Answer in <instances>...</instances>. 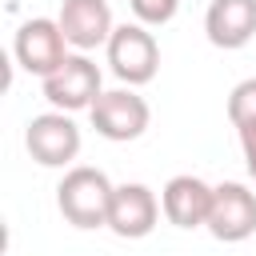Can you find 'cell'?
I'll use <instances>...</instances> for the list:
<instances>
[{"instance_id": "6da1fadb", "label": "cell", "mask_w": 256, "mask_h": 256, "mask_svg": "<svg viewBox=\"0 0 256 256\" xmlns=\"http://www.w3.org/2000/svg\"><path fill=\"white\" fill-rule=\"evenodd\" d=\"M112 180L108 172L92 168V164H72L64 172V180L56 184V208L60 216L80 228V232H92V228H108V204H112Z\"/></svg>"}, {"instance_id": "7a4b0ae2", "label": "cell", "mask_w": 256, "mask_h": 256, "mask_svg": "<svg viewBox=\"0 0 256 256\" xmlns=\"http://www.w3.org/2000/svg\"><path fill=\"white\" fill-rule=\"evenodd\" d=\"M104 56H108L112 76L128 88H140V84L156 80V72H160V44H156L152 28L140 20L116 24L108 44H104Z\"/></svg>"}, {"instance_id": "3957f363", "label": "cell", "mask_w": 256, "mask_h": 256, "mask_svg": "<svg viewBox=\"0 0 256 256\" xmlns=\"http://www.w3.org/2000/svg\"><path fill=\"white\" fill-rule=\"evenodd\" d=\"M88 120H92L96 136H104L112 144H128V140H140L148 132L152 108L136 88L120 84V88H104L96 96V104L88 108Z\"/></svg>"}, {"instance_id": "277c9868", "label": "cell", "mask_w": 256, "mask_h": 256, "mask_svg": "<svg viewBox=\"0 0 256 256\" xmlns=\"http://www.w3.org/2000/svg\"><path fill=\"white\" fill-rule=\"evenodd\" d=\"M12 60L28 72V76H52L64 60H68V36L60 28V20L52 16H32L16 28L12 36Z\"/></svg>"}, {"instance_id": "5b68a950", "label": "cell", "mask_w": 256, "mask_h": 256, "mask_svg": "<svg viewBox=\"0 0 256 256\" xmlns=\"http://www.w3.org/2000/svg\"><path fill=\"white\" fill-rule=\"evenodd\" d=\"M44 100L60 112H88L96 104V96L104 92V76L96 68V60L88 52H68V60L40 80Z\"/></svg>"}, {"instance_id": "8992f818", "label": "cell", "mask_w": 256, "mask_h": 256, "mask_svg": "<svg viewBox=\"0 0 256 256\" xmlns=\"http://www.w3.org/2000/svg\"><path fill=\"white\" fill-rule=\"evenodd\" d=\"M80 128L72 120V112H40L28 120L24 128V148L40 168H72V160L80 156Z\"/></svg>"}, {"instance_id": "52a82bcc", "label": "cell", "mask_w": 256, "mask_h": 256, "mask_svg": "<svg viewBox=\"0 0 256 256\" xmlns=\"http://www.w3.org/2000/svg\"><path fill=\"white\" fill-rule=\"evenodd\" d=\"M220 244H240L256 236V192L240 180H224L212 188V208L204 224Z\"/></svg>"}, {"instance_id": "ba28073f", "label": "cell", "mask_w": 256, "mask_h": 256, "mask_svg": "<svg viewBox=\"0 0 256 256\" xmlns=\"http://www.w3.org/2000/svg\"><path fill=\"white\" fill-rule=\"evenodd\" d=\"M160 200L148 184L140 180H128V184H116L112 188V204H108V232L120 236V240H144L156 232L160 224Z\"/></svg>"}, {"instance_id": "9c48e42d", "label": "cell", "mask_w": 256, "mask_h": 256, "mask_svg": "<svg viewBox=\"0 0 256 256\" xmlns=\"http://www.w3.org/2000/svg\"><path fill=\"white\" fill-rule=\"evenodd\" d=\"M212 188L208 180L192 176V172H180L172 176L164 188H160V208H164V220L192 232V228H204L208 224V208H212Z\"/></svg>"}, {"instance_id": "30bf717a", "label": "cell", "mask_w": 256, "mask_h": 256, "mask_svg": "<svg viewBox=\"0 0 256 256\" xmlns=\"http://www.w3.org/2000/svg\"><path fill=\"white\" fill-rule=\"evenodd\" d=\"M56 20H60V28L68 36V48H76V52L104 48L112 28H116L108 0H60Z\"/></svg>"}, {"instance_id": "8fae6325", "label": "cell", "mask_w": 256, "mask_h": 256, "mask_svg": "<svg viewBox=\"0 0 256 256\" xmlns=\"http://www.w3.org/2000/svg\"><path fill=\"white\" fill-rule=\"evenodd\" d=\"M204 36L212 48L236 52L256 36V0H212L204 12Z\"/></svg>"}, {"instance_id": "7c38bea8", "label": "cell", "mask_w": 256, "mask_h": 256, "mask_svg": "<svg viewBox=\"0 0 256 256\" xmlns=\"http://www.w3.org/2000/svg\"><path fill=\"white\" fill-rule=\"evenodd\" d=\"M228 120H232V128L256 124V76L240 80V84L228 92Z\"/></svg>"}, {"instance_id": "4fadbf2b", "label": "cell", "mask_w": 256, "mask_h": 256, "mask_svg": "<svg viewBox=\"0 0 256 256\" xmlns=\"http://www.w3.org/2000/svg\"><path fill=\"white\" fill-rule=\"evenodd\" d=\"M128 8H132V16H136L140 24H148V28H164V24L176 20L180 0H128Z\"/></svg>"}, {"instance_id": "5bb4252c", "label": "cell", "mask_w": 256, "mask_h": 256, "mask_svg": "<svg viewBox=\"0 0 256 256\" xmlns=\"http://www.w3.org/2000/svg\"><path fill=\"white\" fill-rule=\"evenodd\" d=\"M236 136H240V152H244V168H248V176L256 180V124H248V128H236Z\"/></svg>"}]
</instances>
